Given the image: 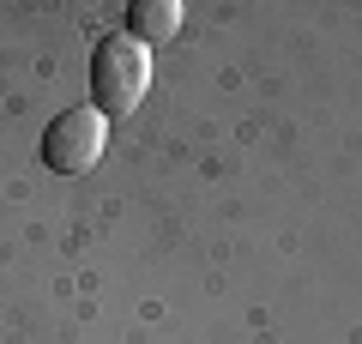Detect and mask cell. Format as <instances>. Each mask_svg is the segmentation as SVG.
Wrapping results in <instances>:
<instances>
[{
  "label": "cell",
  "instance_id": "6da1fadb",
  "mask_svg": "<svg viewBox=\"0 0 362 344\" xmlns=\"http://www.w3.org/2000/svg\"><path fill=\"white\" fill-rule=\"evenodd\" d=\"M151 85V49L133 37H103L90 49V109L103 115H133Z\"/></svg>",
  "mask_w": 362,
  "mask_h": 344
},
{
  "label": "cell",
  "instance_id": "3957f363",
  "mask_svg": "<svg viewBox=\"0 0 362 344\" xmlns=\"http://www.w3.org/2000/svg\"><path fill=\"white\" fill-rule=\"evenodd\" d=\"M127 37L145 42V49L181 37V0H133L127 6Z\"/></svg>",
  "mask_w": 362,
  "mask_h": 344
},
{
  "label": "cell",
  "instance_id": "7a4b0ae2",
  "mask_svg": "<svg viewBox=\"0 0 362 344\" xmlns=\"http://www.w3.org/2000/svg\"><path fill=\"white\" fill-rule=\"evenodd\" d=\"M109 145V121L97 109H61L42 127V164L54 169V176H85V169H97V157H103Z\"/></svg>",
  "mask_w": 362,
  "mask_h": 344
}]
</instances>
